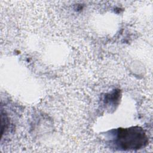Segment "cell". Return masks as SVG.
Instances as JSON below:
<instances>
[{
    "instance_id": "obj_1",
    "label": "cell",
    "mask_w": 153,
    "mask_h": 153,
    "mask_svg": "<svg viewBox=\"0 0 153 153\" xmlns=\"http://www.w3.org/2000/svg\"><path fill=\"white\" fill-rule=\"evenodd\" d=\"M148 142L145 131L140 127L135 126L117 130L115 144L124 151L137 150L146 146Z\"/></svg>"
}]
</instances>
